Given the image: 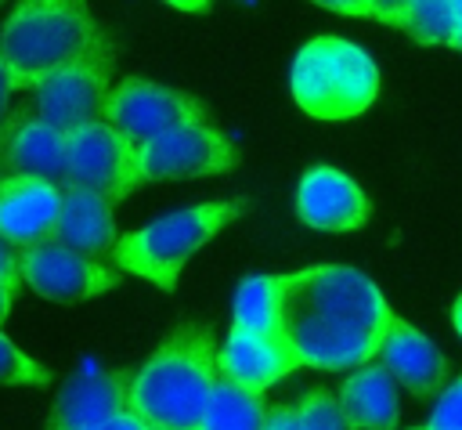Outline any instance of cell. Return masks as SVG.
Listing matches in <instances>:
<instances>
[{"label": "cell", "mask_w": 462, "mask_h": 430, "mask_svg": "<svg viewBox=\"0 0 462 430\" xmlns=\"http://www.w3.org/2000/svg\"><path fill=\"white\" fill-rule=\"evenodd\" d=\"M18 271L32 293L58 300V304H76V300H87V296H97V293H108L119 285V271H112L101 260L83 257L61 242H43V246L22 249Z\"/></svg>", "instance_id": "obj_9"}, {"label": "cell", "mask_w": 462, "mask_h": 430, "mask_svg": "<svg viewBox=\"0 0 462 430\" xmlns=\"http://www.w3.org/2000/svg\"><path fill=\"white\" fill-rule=\"evenodd\" d=\"M18 90V83H14V72H11V65H7V58H4V51H0V137L11 130V94Z\"/></svg>", "instance_id": "obj_26"}, {"label": "cell", "mask_w": 462, "mask_h": 430, "mask_svg": "<svg viewBox=\"0 0 462 430\" xmlns=\"http://www.w3.org/2000/svg\"><path fill=\"white\" fill-rule=\"evenodd\" d=\"M105 123L116 126L134 145H144V141L162 137L177 126L209 123V108L199 98H191L188 90L162 87V83H152L141 76H126L108 94Z\"/></svg>", "instance_id": "obj_7"}, {"label": "cell", "mask_w": 462, "mask_h": 430, "mask_svg": "<svg viewBox=\"0 0 462 430\" xmlns=\"http://www.w3.org/2000/svg\"><path fill=\"white\" fill-rule=\"evenodd\" d=\"M296 412H300L303 430H350L339 412V397H332L328 390H307L300 397Z\"/></svg>", "instance_id": "obj_23"}, {"label": "cell", "mask_w": 462, "mask_h": 430, "mask_svg": "<svg viewBox=\"0 0 462 430\" xmlns=\"http://www.w3.org/2000/svg\"><path fill=\"white\" fill-rule=\"evenodd\" d=\"M296 213L318 231H357L368 224L372 206L357 181L336 166H310L296 188Z\"/></svg>", "instance_id": "obj_13"}, {"label": "cell", "mask_w": 462, "mask_h": 430, "mask_svg": "<svg viewBox=\"0 0 462 430\" xmlns=\"http://www.w3.org/2000/svg\"><path fill=\"white\" fill-rule=\"evenodd\" d=\"M393 311L375 282L343 264L285 275L278 325L310 369H361L379 354Z\"/></svg>", "instance_id": "obj_1"}, {"label": "cell", "mask_w": 462, "mask_h": 430, "mask_svg": "<svg viewBox=\"0 0 462 430\" xmlns=\"http://www.w3.org/2000/svg\"><path fill=\"white\" fill-rule=\"evenodd\" d=\"M134 170L137 145L105 119L65 134V188H83L119 206L137 188Z\"/></svg>", "instance_id": "obj_6"}, {"label": "cell", "mask_w": 462, "mask_h": 430, "mask_svg": "<svg viewBox=\"0 0 462 430\" xmlns=\"http://www.w3.org/2000/svg\"><path fill=\"white\" fill-rule=\"evenodd\" d=\"M397 379L368 361L346 376L339 387V412L350 430H393L397 426Z\"/></svg>", "instance_id": "obj_18"}, {"label": "cell", "mask_w": 462, "mask_h": 430, "mask_svg": "<svg viewBox=\"0 0 462 430\" xmlns=\"http://www.w3.org/2000/svg\"><path fill=\"white\" fill-rule=\"evenodd\" d=\"M285 275H253L235 293V325L242 329H274L282 314Z\"/></svg>", "instance_id": "obj_21"}, {"label": "cell", "mask_w": 462, "mask_h": 430, "mask_svg": "<svg viewBox=\"0 0 462 430\" xmlns=\"http://www.w3.org/2000/svg\"><path fill=\"white\" fill-rule=\"evenodd\" d=\"M65 192L40 177L4 173L0 181V238L22 249L54 242Z\"/></svg>", "instance_id": "obj_12"}, {"label": "cell", "mask_w": 462, "mask_h": 430, "mask_svg": "<svg viewBox=\"0 0 462 430\" xmlns=\"http://www.w3.org/2000/svg\"><path fill=\"white\" fill-rule=\"evenodd\" d=\"M108 65H112L108 58H94V61L69 65L54 72L51 79H43L36 87V119L51 123L61 134L79 130L87 123H101L108 94H112Z\"/></svg>", "instance_id": "obj_10"}, {"label": "cell", "mask_w": 462, "mask_h": 430, "mask_svg": "<svg viewBox=\"0 0 462 430\" xmlns=\"http://www.w3.org/2000/svg\"><path fill=\"white\" fill-rule=\"evenodd\" d=\"M0 159L7 173L65 184V134L36 116L11 123V130L0 137Z\"/></svg>", "instance_id": "obj_17"}, {"label": "cell", "mask_w": 462, "mask_h": 430, "mask_svg": "<svg viewBox=\"0 0 462 430\" xmlns=\"http://www.w3.org/2000/svg\"><path fill=\"white\" fill-rule=\"evenodd\" d=\"M426 430H462V376H455L448 383V390L437 397Z\"/></svg>", "instance_id": "obj_24"}, {"label": "cell", "mask_w": 462, "mask_h": 430, "mask_svg": "<svg viewBox=\"0 0 462 430\" xmlns=\"http://www.w3.org/2000/svg\"><path fill=\"white\" fill-rule=\"evenodd\" d=\"M51 369L22 354L4 332H0V387H47Z\"/></svg>", "instance_id": "obj_22"}, {"label": "cell", "mask_w": 462, "mask_h": 430, "mask_svg": "<svg viewBox=\"0 0 462 430\" xmlns=\"http://www.w3.org/2000/svg\"><path fill=\"white\" fill-rule=\"evenodd\" d=\"M451 325H455V332L462 336V293H458V300H455V307H451Z\"/></svg>", "instance_id": "obj_30"}, {"label": "cell", "mask_w": 462, "mask_h": 430, "mask_svg": "<svg viewBox=\"0 0 462 430\" xmlns=\"http://www.w3.org/2000/svg\"><path fill=\"white\" fill-rule=\"evenodd\" d=\"M238 166V148L235 141L209 126V123H191L177 126L162 137H152L137 145V170L134 181L155 184V181H184V177H209V173H227Z\"/></svg>", "instance_id": "obj_8"}, {"label": "cell", "mask_w": 462, "mask_h": 430, "mask_svg": "<svg viewBox=\"0 0 462 430\" xmlns=\"http://www.w3.org/2000/svg\"><path fill=\"white\" fill-rule=\"evenodd\" d=\"M289 87L307 116L350 119L375 101L379 69L365 47L343 36H314L296 51Z\"/></svg>", "instance_id": "obj_4"}, {"label": "cell", "mask_w": 462, "mask_h": 430, "mask_svg": "<svg viewBox=\"0 0 462 430\" xmlns=\"http://www.w3.org/2000/svg\"><path fill=\"white\" fill-rule=\"evenodd\" d=\"M292 369H303L300 351L285 340L282 325L274 329H242L231 325L224 347L217 351V372L227 376L231 383L245 387L249 394L267 390Z\"/></svg>", "instance_id": "obj_11"}, {"label": "cell", "mask_w": 462, "mask_h": 430, "mask_svg": "<svg viewBox=\"0 0 462 430\" xmlns=\"http://www.w3.org/2000/svg\"><path fill=\"white\" fill-rule=\"evenodd\" d=\"M97 430H144L130 412H123L119 419H112V423H105V426H97Z\"/></svg>", "instance_id": "obj_28"}, {"label": "cell", "mask_w": 462, "mask_h": 430, "mask_svg": "<svg viewBox=\"0 0 462 430\" xmlns=\"http://www.w3.org/2000/svg\"><path fill=\"white\" fill-rule=\"evenodd\" d=\"M263 423H267V408L260 394H249L245 387L220 376L199 430H263Z\"/></svg>", "instance_id": "obj_20"}, {"label": "cell", "mask_w": 462, "mask_h": 430, "mask_svg": "<svg viewBox=\"0 0 462 430\" xmlns=\"http://www.w3.org/2000/svg\"><path fill=\"white\" fill-rule=\"evenodd\" d=\"M126 387H130L126 372L72 379L61 390L47 430H97V426L119 419L126 412Z\"/></svg>", "instance_id": "obj_15"}, {"label": "cell", "mask_w": 462, "mask_h": 430, "mask_svg": "<svg viewBox=\"0 0 462 430\" xmlns=\"http://www.w3.org/2000/svg\"><path fill=\"white\" fill-rule=\"evenodd\" d=\"M0 51L14 72L18 90H36L54 72L94 61L116 58L108 36L76 0H29L11 11L0 29Z\"/></svg>", "instance_id": "obj_3"}, {"label": "cell", "mask_w": 462, "mask_h": 430, "mask_svg": "<svg viewBox=\"0 0 462 430\" xmlns=\"http://www.w3.org/2000/svg\"><path fill=\"white\" fill-rule=\"evenodd\" d=\"M18 282H22L18 257H14V253H7V260L0 264V325H4V318H7V311H11V300H14Z\"/></svg>", "instance_id": "obj_25"}, {"label": "cell", "mask_w": 462, "mask_h": 430, "mask_svg": "<svg viewBox=\"0 0 462 430\" xmlns=\"http://www.w3.org/2000/svg\"><path fill=\"white\" fill-rule=\"evenodd\" d=\"M245 206L242 202H199L173 210L137 231L119 235L112 260L116 267L155 282L159 289H173L180 278V267L191 253H199L217 231H224Z\"/></svg>", "instance_id": "obj_5"}, {"label": "cell", "mask_w": 462, "mask_h": 430, "mask_svg": "<svg viewBox=\"0 0 462 430\" xmlns=\"http://www.w3.org/2000/svg\"><path fill=\"white\" fill-rule=\"evenodd\" d=\"M375 358L411 394H433L444 383V372H448V361L437 351V343L426 332H419L415 325H408L404 318H393V325L386 329Z\"/></svg>", "instance_id": "obj_16"}, {"label": "cell", "mask_w": 462, "mask_h": 430, "mask_svg": "<svg viewBox=\"0 0 462 430\" xmlns=\"http://www.w3.org/2000/svg\"><path fill=\"white\" fill-rule=\"evenodd\" d=\"M217 379L209 329L180 325L137 372H130L126 412L144 430H199Z\"/></svg>", "instance_id": "obj_2"}, {"label": "cell", "mask_w": 462, "mask_h": 430, "mask_svg": "<svg viewBox=\"0 0 462 430\" xmlns=\"http://www.w3.org/2000/svg\"><path fill=\"white\" fill-rule=\"evenodd\" d=\"M4 260H7V249H0V264H4Z\"/></svg>", "instance_id": "obj_31"}, {"label": "cell", "mask_w": 462, "mask_h": 430, "mask_svg": "<svg viewBox=\"0 0 462 430\" xmlns=\"http://www.w3.org/2000/svg\"><path fill=\"white\" fill-rule=\"evenodd\" d=\"M54 242L83 253V257H94L97 253H108L116 249V206L94 192H83V188H65V206H61V220H58V235Z\"/></svg>", "instance_id": "obj_19"}, {"label": "cell", "mask_w": 462, "mask_h": 430, "mask_svg": "<svg viewBox=\"0 0 462 430\" xmlns=\"http://www.w3.org/2000/svg\"><path fill=\"white\" fill-rule=\"evenodd\" d=\"M318 7L336 14L379 18L383 25H393L426 47H451L458 33L455 0H321Z\"/></svg>", "instance_id": "obj_14"}, {"label": "cell", "mask_w": 462, "mask_h": 430, "mask_svg": "<svg viewBox=\"0 0 462 430\" xmlns=\"http://www.w3.org/2000/svg\"><path fill=\"white\" fill-rule=\"evenodd\" d=\"M0 166H4V159H0ZM0 181H4V177H0Z\"/></svg>", "instance_id": "obj_32"}, {"label": "cell", "mask_w": 462, "mask_h": 430, "mask_svg": "<svg viewBox=\"0 0 462 430\" xmlns=\"http://www.w3.org/2000/svg\"><path fill=\"white\" fill-rule=\"evenodd\" d=\"M455 18H458V33H455L451 51H462V0H455Z\"/></svg>", "instance_id": "obj_29"}, {"label": "cell", "mask_w": 462, "mask_h": 430, "mask_svg": "<svg viewBox=\"0 0 462 430\" xmlns=\"http://www.w3.org/2000/svg\"><path fill=\"white\" fill-rule=\"evenodd\" d=\"M415 430H426V426H415Z\"/></svg>", "instance_id": "obj_33"}, {"label": "cell", "mask_w": 462, "mask_h": 430, "mask_svg": "<svg viewBox=\"0 0 462 430\" xmlns=\"http://www.w3.org/2000/svg\"><path fill=\"white\" fill-rule=\"evenodd\" d=\"M263 430H303V426H300V412L289 408V405L267 408V423H263Z\"/></svg>", "instance_id": "obj_27"}]
</instances>
